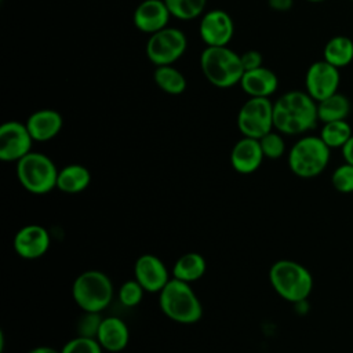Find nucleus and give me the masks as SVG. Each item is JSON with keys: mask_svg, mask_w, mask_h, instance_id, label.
<instances>
[{"mask_svg": "<svg viewBox=\"0 0 353 353\" xmlns=\"http://www.w3.org/2000/svg\"><path fill=\"white\" fill-rule=\"evenodd\" d=\"M319 123L317 102L301 90H291L273 102V125L283 135H301Z\"/></svg>", "mask_w": 353, "mask_h": 353, "instance_id": "f257e3e1", "label": "nucleus"}, {"mask_svg": "<svg viewBox=\"0 0 353 353\" xmlns=\"http://www.w3.org/2000/svg\"><path fill=\"white\" fill-rule=\"evenodd\" d=\"M269 281L283 299L303 303L313 290L312 273L299 262L279 259L269 269Z\"/></svg>", "mask_w": 353, "mask_h": 353, "instance_id": "f03ea898", "label": "nucleus"}, {"mask_svg": "<svg viewBox=\"0 0 353 353\" xmlns=\"http://www.w3.org/2000/svg\"><path fill=\"white\" fill-rule=\"evenodd\" d=\"M163 314L181 324H193L203 316V305L189 283L171 277L159 292Z\"/></svg>", "mask_w": 353, "mask_h": 353, "instance_id": "7ed1b4c3", "label": "nucleus"}, {"mask_svg": "<svg viewBox=\"0 0 353 353\" xmlns=\"http://www.w3.org/2000/svg\"><path fill=\"white\" fill-rule=\"evenodd\" d=\"M200 68L205 80L218 88L240 84L244 74L240 54L229 46L205 47L200 55Z\"/></svg>", "mask_w": 353, "mask_h": 353, "instance_id": "20e7f679", "label": "nucleus"}, {"mask_svg": "<svg viewBox=\"0 0 353 353\" xmlns=\"http://www.w3.org/2000/svg\"><path fill=\"white\" fill-rule=\"evenodd\" d=\"M331 149L319 135H303L288 150V167L299 178H314L328 167Z\"/></svg>", "mask_w": 353, "mask_h": 353, "instance_id": "39448f33", "label": "nucleus"}, {"mask_svg": "<svg viewBox=\"0 0 353 353\" xmlns=\"http://www.w3.org/2000/svg\"><path fill=\"white\" fill-rule=\"evenodd\" d=\"M114 295L113 283L109 276L101 270H85L80 273L72 285V296L83 312L105 310Z\"/></svg>", "mask_w": 353, "mask_h": 353, "instance_id": "423d86ee", "label": "nucleus"}, {"mask_svg": "<svg viewBox=\"0 0 353 353\" xmlns=\"http://www.w3.org/2000/svg\"><path fill=\"white\" fill-rule=\"evenodd\" d=\"M15 171L21 186L33 194H46L57 188L59 170L44 153H28L17 161Z\"/></svg>", "mask_w": 353, "mask_h": 353, "instance_id": "0eeeda50", "label": "nucleus"}, {"mask_svg": "<svg viewBox=\"0 0 353 353\" xmlns=\"http://www.w3.org/2000/svg\"><path fill=\"white\" fill-rule=\"evenodd\" d=\"M188 48L186 34L172 26H167L149 36L146 41V57L154 66L174 65Z\"/></svg>", "mask_w": 353, "mask_h": 353, "instance_id": "6e6552de", "label": "nucleus"}, {"mask_svg": "<svg viewBox=\"0 0 353 353\" xmlns=\"http://www.w3.org/2000/svg\"><path fill=\"white\" fill-rule=\"evenodd\" d=\"M237 128L243 137L259 139L272 130L273 125V102L270 98L250 97L237 112Z\"/></svg>", "mask_w": 353, "mask_h": 353, "instance_id": "1a4fd4ad", "label": "nucleus"}, {"mask_svg": "<svg viewBox=\"0 0 353 353\" xmlns=\"http://www.w3.org/2000/svg\"><path fill=\"white\" fill-rule=\"evenodd\" d=\"M33 138L25 123L10 120L0 125V160L17 163L32 152Z\"/></svg>", "mask_w": 353, "mask_h": 353, "instance_id": "9d476101", "label": "nucleus"}, {"mask_svg": "<svg viewBox=\"0 0 353 353\" xmlns=\"http://www.w3.org/2000/svg\"><path fill=\"white\" fill-rule=\"evenodd\" d=\"M199 34L205 47L229 46L234 34L233 18L225 10H208L200 18Z\"/></svg>", "mask_w": 353, "mask_h": 353, "instance_id": "9b49d317", "label": "nucleus"}, {"mask_svg": "<svg viewBox=\"0 0 353 353\" xmlns=\"http://www.w3.org/2000/svg\"><path fill=\"white\" fill-rule=\"evenodd\" d=\"M341 84L339 69L327 61H316L310 63L305 74V91L320 102L338 92Z\"/></svg>", "mask_w": 353, "mask_h": 353, "instance_id": "f8f14e48", "label": "nucleus"}, {"mask_svg": "<svg viewBox=\"0 0 353 353\" xmlns=\"http://www.w3.org/2000/svg\"><path fill=\"white\" fill-rule=\"evenodd\" d=\"M134 279L146 292H160L171 280L165 263L153 254L141 255L134 263Z\"/></svg>", "mask_w": 353, "mask_h": 353, "instance_id": "ddd939ff", "label": "nucleus"}, {"mask_svg": "<svg viewBox=\"0 0 353 353\" xmlns=\"http://www.w3.org/2000/svg\"><path fill=\"white\" fill-rule=\"evenodd\" d=\"M50 233L41 225L22 226L14 236V250L23 259H37L50 248Z\"/></svg>", "mask_w": 353, "mask_h": 353, "instance_id": "4468645a", "label": "nucleus"}, {"mask_svg": "<svg viewBox=\"0 0 353 353\" xmlns=\"http://www.w3.org/2000/svg\"><path fill=\"white\" fill-rule=\"evenodd\" d=\"M171 14L164 0H143L132 14L135 28L146 34H153L168 26Z\"/></svg>", "mask_w": 353, "mask_h": 353, "instance_id": "2eb2a0df", "label": "nucleus"}, {"mask_svg": "<svg viewBox=\"0 0 353 353\" xmlns=\"http://www.w3.org/2000/svg\"><path fill=\"white\" fill-rule=\"evenodd\" d=\"M263 159L265 156L259 139L255 138L243 137L233 145L230 152V164L233 170L243 175L255 172L261 167Z\"/></svg>", "mask_w": 353, "mask_h": 353, "instance_id": "dca6fc26", "label": "nucleus"}, {"mask_svg": "<svg viewBox=\"0 0 353 353\" xmlns=\"http://www.w3.org/2000/svg\"><path fill=\"white\" fill-rule=\"evenodd\" d=\"M239 85L248 97L270 98L279 88V77L272 69L262 65L256 69L245 70Z\"/></svg>", "mask_w": 353, "mask_h": 353, "instance_id": "f3484780", "label": "nucleus"}, {"mask_svg": "<svg viewBox=\"0 0 353 353\" xmlns=\"http://www.w3.org/2000/svg\"><path fill=\"white\" fill-rule=\"evenodd\" d=\"M25 124L34 142H47L59 134L63 120L55 109H39L28 117Z\"/></svg>", "mask_w": 353, "mask_h": 353, "instance_id": "a211bd4d", "label": "nucleus"}, {"mask_svg": "<svg viewBox=\"0 0 353 353\" xmlns=\"http://www.w3.org/2000/svg\"><path fill=\"white\" fill-rule=\"evenodd\" d=\"M97 339L105 352L119 353L127 347L130 331L124 320L116 316H108L102 319Z\"/></svg>", "mask_w": 353, "mask_h": 353, "instance_id": "6ab92c4d", "label": "nucleus"}, {"mask_svg": "<svg viewBox=\"0 0 353 353\" xmlns=\"http://www.w3.org/2000/svg\"><path fill=\"white\" fill-rule=\"evenodd\" d=\"M91 172L81 164H68L58 171L57 189L68 194H76L88 188Z\"/></svg>", "mask_w": 353, "mask_h": 353, "instance_id": "aec40b11", "label": "nucleus"}, {"mask_svg": "<svg viewBox=\"0 0 353 353\" xmlns=\"http://www.w3.org/2000/svg\"><path fill=\"white\" fill-rule=\"evenodd\" d=\"M323 59L338 69L350 65L353 61V40L343 34L331 37L324 46Z\"/></svg>", "mask_w": 353, "mask_h": 353, "instance_id": "412c9836", "label": "nucleus"}, {"mask_svg": "<svg viewBox=\"0 0 353 353\" xmlns=\"http://www.w3.org/2000/svg\"><path fill=\"white\" fill-rule=\"evenodd\" d=\"M205 269L207 263L203 255L199 252H186L175 261L171 273L172 277L190 284L201 279L205 273Z\"/></svg>", "mask_w": 353, "mask_h": 353, "instance_id": "4be33fe9", "label": "nucleus"}, {"mask_svg": "<svg viewBox=\"0 0 353 353\" xmlns=\"http://www.w3.org/2000/svg\"><path fill=\"white\" fill-rule=\"evenodd\" d=\"M153 81L163 92L170 95H179L185 92L188 87L186 77L174 65L156 66L153 72Z\"/></svg>", "mask_w": 353, "mask_h": 353, "instance_id": "5701e85b", "label": "nucleus"}, {"mask_svg": "<svg viewBox=\"0 0 353 353\" xmlns=\"http://www.w3.org/2000/svg\"><path fill=\"white\" fill-rule=\"evenodd\" d=\"M352 105L346 95L336 92L320 102H317L319 121L328 123L336 120H346L350 113Z\"/></svg>", "mask_w": 353, "mask_h": 353, "instance_id": "b1692460", "label": "nucleus"}, {"mask_svg": "<svg viewBox=\"0 0 353 353\" xmlns=\"http://www.w3.org/2000/svg\"><path fill=\"white\" fill-rule=\"evenodd\" d=\"M352 135L353 131L350 124L346 120H336L323 123L319 137L330 149H342Z\"/></svg>", "mask_w": 353, "mask_h": 353, "instance_id": "393cba45", "label": "nucleus"}, {"mask_svg": "<svg viewBox=\"0 0 353 353\" xmlns=\"http://www.w3.org/2000/svg\"><path fill=\"white\" fill-rule=\"evenodd\" d=\"M171 17L181 21H190L205 12L207 0H164Z\"/></svg>", "mask_w": 353, "mask_h": 353, "instance_id": "a878e982", "label": "nucleus"}, {"mask_svg": "<svg viewBox=\"0 0 353 353\" xmlns=\"http://www.w3.org/2000/svg\"><path fill=\"white\" fill-rule=\"evenodd\" d=\"M259 143L266 159L276 160L285 153V141L283 138V134L276 130H272L270 132L259 138Z\"/></svg>", "mask_w": 353, "mask_h": 353, "instance_id": "bb28decb", "label": "nucleus"}, {"mask_svg": "<svg viewBox=\"0 0 353 353\" xmlns=\"http://www.w3.org/2000/svg\"><path fill=\"white\" fill-rule=\"evenodd\" d=\"M145 292H146L145 288L135 279H131V280H125L120 285L117 295H119V301L121 302L123 306L134 307L142 302Z\"/></svg>", "mask_w": 353, "mask_h": 353, "instance_id": "cd10ccee", "label": "nucleus"}, {"mask_svg": "<svg viewBox=\"0 0 353 353\" xmlns=\"http://www.w3.org/2000/svg\"><path fill=\"white\" fill-rule=\"evenodd\" d=\"M61 353H103V349L97 338L77 335L62 346Z\"/></svg>", "mask_w": 353, "mask_h": 353, "instance_id": "c85d7f7f", "label": "nucleus"}, {"mask_svg": "<svg viewBox=\"0 0 353 353\" xmlns=\"http://www.w3.org/2000/svg\"><path fill=\"white\" fill-rule=\"evenodd\" d=\"M331 185L339 193H353V165L343 163L331 174Z\"/></svg>", "mask_w": 353, "mask_h": 353, "instance_id": "c756f323", "label": "nucleus"}, {"mask_svg": "<svg viewBox=\"0 0 353 353\" xmlns=\"http://www.w3.org/2000/svg\"><path fill=\"white\" fill-rule=\"evenodd\" d=\"M102 319L103 317L101 316L99 312H83V314L77 319V324H76L77 335L97 338Z\"/></svg>", "mask_w": 353, "mask_h": 353, "instance_id": "7c9ffc66", "label": "nucleus"}, {"mask_svg": "<svg viewBox=\"0 0 353 353\" xmlns=\"http://www.w3.org/2000/svg\"><path fill=\"white\" fill-rule=\"evenodd\" d=\"M240 58H241V63H243L244 72L245 70L256 69V68L263 65V57L256 50H247L243 54H240Z\"/></svg>", "mask_w": 353, "mask_h": 353, "instance_id": "2f4dec72", "label": "nucleus"}, {"mask_svg": "<svg viewBox=\"0 0 353 353\" xmlns=\"http://www.w3.org/2000/svg\"><path fill=\"white\" fill-rule=\"evenodd\" d=\"M269 7L277 12H287L294 6V0H268Z\"/></svg>", "mask_w": 353, "mask_h": 353, "instance_id": "473e14b6", "label": "nucleus"}, {"mask_svg": "<svg viewBox=\"0 0 353 353\" xmlns=\"http://www.w3.org/2000/svg\"><path fill=\"white\" fill-rule=\"evenodd\" d=\"M342 150V157L345 160V163H349L353 165V135L350 137V139L343 145Z\"/></svg>", "mask_w": 353, "mask_h": 353, "instance_id": "72a5a7b5", "label": "nucleus"}, {"mask_svg": "<svg viewBox=\"0 0 353 353\" xmlns=\"http://www.w3.org/2000/svg\"><path fill=\"white\" fill-rule=\"evenodd\" d=\"M28 353H61V350H57L51 346H37V347H33L32 350H29Z\"/></svg>", "mask_w": 353, "mask_h": 353, "instance_id": "f704fd0d", "label": "nucleus"}, {"mask_svg": "<svg viewBox=\"0 0 353 353\" xmlns=\"http://www.w3.org/2000/svg\"><path fill=\"white\" fill-rule=\"evenodd\" d=\"M309 3H321V1H325V0H306Z\"/></svg>", "mask_w": 353, "mask_h": 353, "instance_id": "c9c22d12", "label": "nucleus"}, {"mask_svg": "<svg viewBox=\"0 0 353 353\" xmlns=\"http://www.w3.org/2000/svg\"><path fill=\"white\" fill-rule=\"evenodd\" d=\"M350 1H353V0H350Z\"/></svg>", "mask_w": 353, "mask_h": 353, "instance_id": "e433bc0d", "label": "nucleus"}]
</instances>
